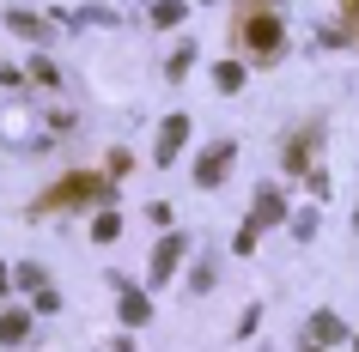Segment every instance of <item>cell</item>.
I'll return each mask as SVG.
<instances>
[{
    "instance_id": "obj_1",
    "label": "cell",
    "mask_w": 359,
    "mask_h": 352,
    "mask_svg": "<svg viewBox=\"0 0 359 352\" xmlns=\"http://www.w3.org/2000/svg\"><path fill=\"white\" fill-rule=\"evenodd\" d=\"M86 201H116V183L92 176V170H74V176H61V188H49L37 206L43 213H61V206H86Z\"/></svg>"
},
{
    "instance_id": "obj_2",
    "label": "cell",
    "mask_w": 359,
    "mask_h": 352,
    "mask_svg": "<svg viewBox=\"0 0 359 352\" xmlns=\"http://www.w3.org/2000/svg\"><path fill=\"white\" fill-rule=\"evenodd\" d=\"M280 219H286V195L268 183L262 195H256V213H250V225L238 231V237H231V249H238V255H250V249H256V237H262V231H274Z\"/></svg>"
},
{
    "instance_id": "obj_3",
    "label": "cell",
    "mask_w": 359,
    "mask_h": 352,
    "mask_svg": "<svg viewBox=\"0 0 359 352\" xmlns=\"http://www.w3.org/2000/svg\"><path fill=\"white\" fill-rule=\"evenodd\" d=\"M238 37L250 43V55H280V13L256 0L244 19H238Z\"/></svg>"
},
{
    "instance_id": "obj_4",
    "label": "cell",
    "mask_w": 359,
    "mask_h": 352,
    "mask_svg": "<svg viewBox=\"0 0 359 352\" xmlns=\"http://www.w3.org/2000/svg\"><path fill=\"white\" fill-rule=\"evenodd\" d=\"M231 158H238V146H231V140H213V146L195 158V183L219 188V183H226V170H231Z\"/></svg>"
},
{
    "instance_id": "obj_5",
    "label": "cell",
    "mask_w": 359,
    "mask_h": 352,
    "mask_svg": "<svg viewBox=\"0 0 359 352\" xmlns=\"http://www.w3.org/2000/svg\"><path fill=\"white\" fill-rule=\"evenodd\" d=\"M183 255H189V237H183V231H170V237L158 243V249H152V267H147V274H152V286H165V279L177 274V267H183Z\"/></svg>"
},
{
    "instance_id": "obj_6",
    "label": "cell",
    "mask_w": 359,
    "mask_h": 352,
    "mask_svg": "<svg viewBox=\"0 0 359 352\" xmlns=\"http://www.w3.org/2000/svg\"><path fill=\"white\" fill-rule=\"evenodd\" d=\"M183 140H189V115H165V128H158V146H152V158H158V164H177Z\"/></svg>"
},
{
    "instance_id": "obj_7",
    "label": "cell",
    "mask_w": 359,
    "mask_h": 352,
    "mask_svg": "<svg viewBox=\"0 0 359 352\" xmlns=\"http://www.w3.org/2000/svg\"><path fill=\"white\" fill-rule=\"evenodd\" d=\"M110 279H116V292H122V322H128V328H140V322L152 316L147 292H134V286H128V274H110Z\"/></svg>"
},
{
    "instance_id": "obj_8",
    "label": "cell",
    "mask_w": 359,
    "mask_h": 352,
    "mask_svg": "<svg viewBox=\"0 0 359 352\" xmlns=\"http://www.w3.org/2000/svg\"><path fill=\"white\" fill-rule=\"evenodd\" d=\"M311 340H317V346H341V340H347V322H341L335 310H317L311 316Z\"/></svg>"
},
{
    "instance_id": "obj_9",
    "label": "cell",
    "mask_w": 359,
    "mask_h": 352,
    "mask_svg": "<svg viewBox=\"0 0 359 352\" xmlns=\"http://www.w3.org/2000/svg\"><path fill=\"white\" fill-rule=\"evenodd\" d=\"M25 334H31V316L25 310H0V346H19Z\"/></svg>"
},
{
    "instance_id": "obj_10",
    "label": "cell",
    "mask_w": 359,
    "mask_h": 352,
    "mask_svg": "<svg viewBox=\"0 0 359 352\" xmlns=\"http://www.w3.org/2000/svg\"><path fill=\"white\" fill-rule=\"evenodd\" d=\"M6 24H13L19 37H31V43H43V37H49V19H37V13H6Z\"/></svg>"
},
{
    "instance_id": "obj_11",
    "label": "cell",
    "mask_w": 359,
    "mask_h": 352,
    "mask_svg": "<svg viewBox=\"0 0 359 352\" xmlns=\"http://www.w3.org/2000/svg\"><path fill=\"white\" fill-rule=\"evenodd\" d=\"M116 237H122V219H116L110 206H104V213L92 219V243H116Z\"/></svg>"
},
{
    "instance_id": "obj_12",
    "label": "cell",
    "mask_w": 359,
    "mask_h": 352,
    "mask_svg": "<svg viewBox=\"0 0 359 352\" xmlns=\"http://www.w3.org/2000/svg\"><path fill=\"white\" fill-rule=\"evenodd\" d=\"M152 24H158V31L183 24V0H158V6H152Z\"/></svg>"
},
{
    "instance_id": "obj_13",
    "label": "cell",
    "mask_w": 359,
    "mask_h": 352,
    "mask_svg": "<svg viewBox=\"0 0 359 352\" xmlns=\"http://www.w3.org/2000/svg\"><path fill=\"white\" fill-rule=\"evenodd\" d=\"M213 85H219V92H238V85H244V67H238V61H219V67H213Z\"/></svg>"
},
{
    "instance_id": "obj_14",
    "label": "cell",
    "mask_w": 359,
    "mask_h": 352,
    "mask_svg": "<svg viewBox=\"0 0 359 352\" xmlns=\"http://www.w3.org/2000/svg\"><path fill=\"white\" fill-rule=\"evenodd\" d=\"M189 67H195V43H183V49H177V55L165 61V73H170V79H183Z\"/></svg>"
},
{
    "instance_id": "obj_15",
    "label": "cell",
    "mask_w": 359,
    "mask_h": 352,
    "mask_svg": "<svg viewBox=\"0 0 359 352\" xmlns=\"http://www.w3.org/2000/svg\"><path fill=\"white\" fill-rule=\"evenodd\" d=\"M292 237H299V243H311V237H317V206H304L299 219H292Z\"/></svg>"
},
{
    "instance_id": "obj_16",
    "label": "cell",
    "mask_w": 359,
    "mask_h": 352,
    "mask_svg": "<svg viewBox=\"0 0 359 352\" xmlns=\"http://www.w3.org/2000/svg\"><path fill=\"white\" fill-rule=\"evenodd\" d=\"M304 158H311V134H304V140H292V146H286V170H304Z\"/></svg>"
},
{
    "instance_id": "obj_17",
    "label": "cell",
    "mask_w": 359,
    "mask_h": 352,
    "mask_svg": "<svg viewBox=\"0 0 359 352\" xmlns=\"http://www.w3.org/2000/svg\"><path fill=\"white\" fill-rule=\"evenodd\" d=\"M13 279H19V286H25V292H37V286H43V279H49V274H43V267H37V261H25V267H19V274H13Z\"/></svg>"
},
{
    "instance_id": "obj_18",
    "label": "cell",
    "mask_w": 359,
    "mask_h": 352,
    "mask_svg": "<svg viewBox=\"0 0 359 352\" xmlns=\"http://www.w3.org/2000/svg\"><path fill=\"white\" fill-rule=\"evenodd\" d=\"M213 279H219V267H213V261H201V267H195V279H189V286H195V292H213Z\"/></svg>"
},
{
    "instance_id": "obj_19",
    "label": "cell",
    "mask_w": 359,
    "mask_h": 352,
    "mask_svg": "<svg viewBox=\"0 0 359 352\" xmlns=\"http://www.w3.org/2000/svg\"><path fill=\"white\" fill-rule=\"evenodd\" d=\"M311 195H317V201H329V195H335V183H329V170H311Z\"/></svg>"
},
{
    "instance_id": "obj_20",
    "label": "cell",
    "mask_w": 359,
    "mask_h": 352,
    "mask_svg": "<svg viewBox=\"0 0 359 352\" xmlns=\"http://www.w3.org/2000/svg\"><path fill=\"white\" fill-rule=\"evenodd\" d=\"M6 286H13V274H6V267H0V297H6Z\"/></svg>"
},
{
    "instance_id": "obj_21",
    "label": "cell",
    "mask_w": 359,
    "mask_h": 352,
    "mask_svg": "<svg viewBox=\"0 0 359 352\" xmlns=\"http://www.w3.org/2000/svg\"><path fill=\"white\" fill-rule=\"evenodd\" d=\"M347 13H353V19H359V0H347Z\"/></svg>"
},
{
    "instance_id": "obj_22",
    "label": "cell",
    "mask_w": 359,
    "mask_h": 352,
    "mask_svg": "<svg viewBox=\"0 0 359 352\" xmlns=\"http://www.w3.org/2000/svg\"><path fill=\"white\" fill-rule=\"evenodd\" d=\"M304 352H323V346H317V340H311V346H304Z\"/></svg>"
},
{
    "instance_id": "obj_23",
    "label": "cell",
    "mask_w": 359,
    "mask_h": 352,
    "mask_svg": "<svg viewBox=\"0 0 359 352\" xmlns=\"http://www.w3.org/2000/svg\"><path fill=\"white\" fill-rule=\"evenodd\" d=\"M353 231H359V206H353Z\"/></svg>"
},
{
    "instance_id": "obj_24",
    "label": "cell",
    "mask_w": 359,
    "mask_h": 352,
    "mask_svg": "<svg viewBox=\"0 0 359 352\" xmlns=\"http://www.w3.org/2000/svg\"><path fill=\"white\" fill-rule=\"evenodd\" d=\"M353 352H359V340H353Z\"/></svg>"
},
{
    "instance_id": "obj_25",
    "label": "cell",
    "mask_w": 359,
    "mask_h": 352,
    "mask_svg": "<svg viewBox=\"0 0 359 352\" xmlns=\"http://www.w3.org/2000/svg\"><path fill=\"white\" fill-rule=\"evenodd\" d=\"M201 6H208V0H201Z\"/></svg>"
}]
</instances>
